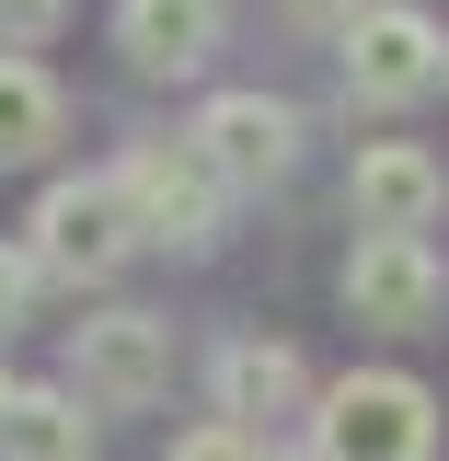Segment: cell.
<instances>
[{
	"label": "cell",
	"mask_w": 449,
	"mask_h": 461,
	"mask_svg": "<svg viewBox=\"0 0 449 461\" xmlns=\"http://www.w3.org/2000/svg\"><path fill=\"white\" fill-rule=\"evenodd\" d=\"M127 254H139V208H127L115 173L47 185V208H35V266H47V277H115Z\"/></svg>",
	"instance_id": "7a4b0ae2"
},
{
	"label": "cell",
	"mask_w": 449,
	"mask_h": 461,
	"mask_svg": "<svg viewBox=\"0 0 449 461\" xmlns=\"http://www.w3.org/2000/svg\"><path fill=\"white\" fill-rule=\"evenodd\" d=\"M69 0H0V47H47Z\"/></svg>",
	"instance_id": "4fadbf2b"
},
{
	"label": "cell",
	"mask_w": 449,
	"mask_h": 461,
	"mask_svg": "<svg viewBox=\"0 0 449 461\" xmlns=\"http://www.w3.org/2000/svg\"><path fill=\"white\" fill-rule=\"evenodd\" d=\"M58 139V81L23 47H0V162H35Z\"/></svg>",
	"instance_id": "7c38bea8"
},
{
	"label": "cell",
	"mask_w": 449,
	"mask_h": 461,
	"mask_svg": "<svg viewBox=\"0 0 449 461\" xmlns=\"http://www.w3.org/2000/svg\"><path fill=\"white\" fill-rule=\"evenodd\" d=\"M115 185H127V208H139V242H208V230H220V173L196 162V139H150V150H127V173H115Z\"/></svg>",
	"instance_id": "5b68a950"
},
{
	"label": "cell",
	"mask_w": 449,
	"mask_h": 461,
	"mask_svg": "<svg viewBox=\"0 0 449 461\" xmlns=\"http://www.w3.org/2000/svg\"><path fill=\"white\" fill-rule=\"evenodd\" d=\"M0 403H12V381H0Z\"/></svg>",
	"instance_id": "e0dca14e"
},
{
	"label": "cell",
	"mask_w": 449,
	"mask_h": 461,
	"mask_svg": "<svg viewBox=\"0 0 449 461\" xmlns=\"http://www.w3.org/2000/svg\"><path fill=\"white\" fill-rule=\"evenodd\" d=\"M427 438H438V415H427V393L403 369H357L311 415V450L323 461H427Z\"/></svg>",
	"instance_id": "6da1fadb"
},
{
	"label": "cell",
	"mask_w": 449,
	"mask_h": 461,
	"mask_svg": "<svg viewBox=\"0 0 449 461\" xmlns=\"http://www.w3.org/2000/svg\"><path fill=\"white\" fill-rule=\"evenodd\" d=\"M438 69H449V35L427 12H403V0H369V12L346 23V93H357V104H415Z\"/></svg>",
	"instance_id": "277c9868"
},
{
	"label": "cell",
	"mask_w": 449,
	"mask_h": 461,
	"mask_svg": "<svg viewBox=\"0 0 449 461\" xmlns=\"http://www.w3.org/2000/svg\"><path fill=\"white\" fill-rule=\"evenodd\" d=\"M438 208H449L438 150H415V139H381V150H357V173H346V220H357V230H427Z\"/></svg>",
	"instance_id": "ba28073f"
},
{
	"label": "cell",
	"mask_w": 449,
	"mask_h": 461,
	"mask_svg": "<svg viewBox=\"0 0 449 461\" xmlns=\"http://www.w3.org/2000/svg\"><path fill=\"white\" fill-rule=\"evenodd\" d=\"M162 381H173V323H150V312H104V323L69 335V393L81 403H150Z\"/></svg>",
	"instance_id": "8992f818"
},
{
	"label": "cell",
	"mask_w": 449,
	"mask_h": 461,
	"mask_svg": "<svg viewBox=\"0 0 449 461\" xmlns=\"http://www.w3.org/2000/svg\"><path fill=\"white\" fill-rule=\"evenodd\" d=\"M288 12H300V23H357L369 0H288Z\"/></svg>",
	"instance_id": "2e32d148"
},
{
	"label": "cell",
	"mask_w": 449,
	"mask_h": 461,
	"mask_svg": "<svg viewBox=\"0 0 449 461\" xmlns=\"http://www.w3.org/2000/svg\"><path fill=\"white\" fill-rule=\"evenodd\" d=\"M196 162L220 173V185H277L300 162V115L277 93H220V104L196 115Z\"/></svg>",
	"instance_id": "52a82bcc"
},
{
	"label": "cell",
	"mask_w": 449,
	"mask_h": 461,
	"mask_svg": "<svg viewBox=\"0 0 449 461\" xmlns=\"http://www.w3.org/2000/svg\"><path fill=\"white\" fill-rule=\"evenodd\" d=\"M35 277H47V266H35V254H12V242H0V335H12V323H23V312H35Z\"/></svg>",
	"instance_id": "5bb4252c"
},
{
	"label": "cell",
	"mask_w": 449,
	"mask_h": 461,
	"mask_svg": "<svg viewBox=\"0 0 449 461\" xmlns=\"http://www.w3.org/2000/svg\"><path fill=\"white\" fill-rule=\"evenodd\" d=\"M173 461H254V450H242V427H196V438H173Z\"/></svg>",
	"instance_id": "9a60e30c"
},
{
	"label": "cell",
	"mask_w": 449,
	"mask_h": 461,
	"mask_svg": "<svg viewBox=\"0 0 449 461\" xmlns=\"http://www.w3.org/2000/svg\"><path fill=\"white\" fill-rule=\"evenodd\" d=\"M0 461H93L81 393H12L0 403Z\"/></svg>",
	"instance_id": "30bf717a"
},
{
	"label": "cell",
	"mask_w": 449,
	"mask_h": 461,
	"mask_svg": "<svg viewBox=\"0 0 449 461\" xmlns=\"http://www.w3.org/2000/svg\"><path fill=\"white\" fill-rule=\"evenodd\" d=\"M115 47H127V69L173 81V69H196L220 47V0H127L115 12Z\"/></svg>",
	"instance_id": "9c48e42d"
},
{
	"label": "cell",
	"mask_w": 449,
	"mask_h": 461,
	"mask_svg": "<svg viewBox=\"0 0 449 461\" xmlns=\"http://www.w3.org/2000/svg\"><path fill=\"white\" fill-rule=\"evenodd\" d=\"M438 300H449V266L427 254V230H357V254H346V312L357 323L415 335V323H438Z\"/></svg>",
	"instance_id": "3957f363"
},
{
	"label": "cell",
	"mask_w": 449,
	"mask_h": 461,
	"mask_svg": "<svg viewBox=\"0 0 449 461\" xmlns=\"http://www.w3.org/2000/svg\"><path fill=\"white\" fill-rule=\"evenodd\" d=\"M288 403H300V357H288V346H220V415L230 427H242V415H288Z\"/></svg>",
	"instance_id": "8fae6325"
}]
</instances>
